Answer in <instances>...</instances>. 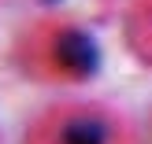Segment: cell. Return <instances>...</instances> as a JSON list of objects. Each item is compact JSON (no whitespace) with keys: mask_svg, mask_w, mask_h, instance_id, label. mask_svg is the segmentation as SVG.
I'll use <instances>...</instances> for the list:
<instances>
[{"mask_svg":"<svg viewBox=\"0 0 152 144\" xmlns=\"http://www.w3.org/2000/svg\"><path fill=\"white\" fill-rule=\"evenodd\" d=\"M130 33L137 41V48L152 59V0H137L130 15Z\"/></svg>","mask_w":152,"mask_h":144,"instance_id":"obj_2","label":"cell"},{"mask_svg":"<svg viewBox=\"0 0 152 144\" xmlns=\"http://www.w3.org/2000/svg\"><path fill=\"white\" fill-rule=\"evenodd\" d=\"M30 144H134V137L119 115L78 103V107H59L45 115Z\"/></svg>","mask_w":152,"mask_h":144,"instance_id":"obj_1","label":"cell"}]
</instances>
